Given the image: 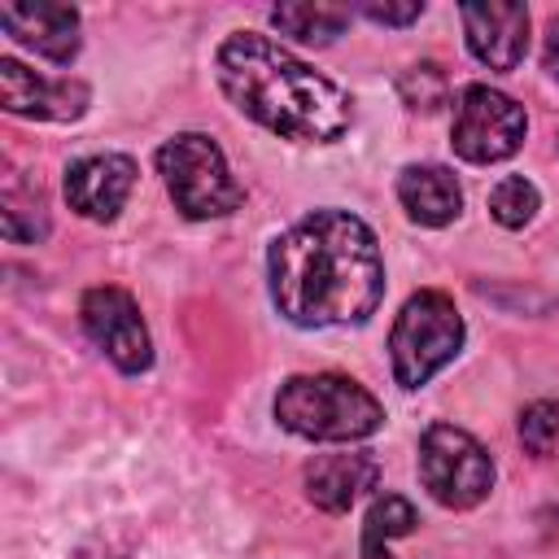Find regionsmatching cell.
<instances>
[{"label":"cell","instance_id":"6da1fadb","mask_svg":"<svg viewBox=\"0 0 559 559\" xmlns=\"http://www.w3.org/2000/svg\"><path fill=\"white\" fill-rule=\"evenodd\" d=\"M271 301L297 328L362 323L384 297L376 231L349 210H314L271 240Z\"/></svg>","mask_w":559,"mask_h":559},{"label":"cell","instance_id":"7a4b0ae2","mask_svg":"<svg viewBox=\"0 0 559 559\" xmlns=\"http://www.w3.org/2000/svg\"><path fill=\"white\" fill-rule=\"evenodd\" d=\"M214 66L227 100L284 140L332 144L354 122L349 96L266 35L236 31L231 39H223Z\"/></svg>","mask_w":559,"mask_h":559},{"label":"cell","instance_id":"3957f363","mask_svg":"<svg viewBox=\"0 0 559 559\" xmlns=\"http://www.w3.org/2000/svg\"><path fill=\"white\" fill-rule=\"evenodd\" d=\"M275 419L306 441H358L384 424L380 402L349 376H293L275 393Z\"/></svg>","mask_w":559,"mask_h":559},{"label":"cell","instance_id":"277c9868","mask_svg":"<svg viewBox=\"0 0 559 559\" xmlns=\"http://www.w3.org/2000/svg\"><path fill=\"white\" fill-rule=\"evenodd\" d=\"M162 183L183 218H223L240 210L245 192L227 170L223 148L201 131H179L157 148Z\"/></svg>","mask_w":559,"mask_h":559},{"label":"cell","instance_id":"5b68a950","mask_svg":"<svg viewBox=\"0 0 559 559\" xmlns=\"http://www.w3.org/2000/svg\"><path fill=\"white\" fill-rule=\"evenodd\" d=\"M459 345H463V314H459V306L445 293H437V288L415 293L402 306V314H397V323L389 332L393 380L402 389L428 384L459 354Z\"/></svg>","mask_w":559,"mask_h":559},{"label":"cell","instance_id":"8992f818","mask_svg":"<svg viewBox=\"0 0 559 559\" xmlns=\"http://www.w3.org/2000/svg\"><path fill=\"white\" fill-rule=\"evenodd\" d=\"M419 476L424 489L454 511L476 507L493 489V463L485 445L454 424H432L419 437Z\"/></svg>","mask_w":559,"mask_h":559},{"label":"cell","instance_id":"52a82bcc","mask_svg":"<svg viewBox=\"0 0 559 559\" xmlns=\"http://www.w3.org/2000/svg\"><path fill=\"white\" fill-rule=\"evenodd\" d=\"M524 131H528L524 109L511 96H502L485 83H472L459 92L450 140H454V153L463 162H476V166L502 162L524 144Z\"/></svg>","mask_w":559,"mask_h":559},{"label":"cell","instance_id":"ba28073f","mask_svg":"<svg viewBox=\"0 0 559 559\" xmlns=\"http://www.w3.org/2000/svg\"><path fill=\"white\" fill-rule=\"evenodd\" d=\"M83 328L87 336L109 354V362L118 371H148L153 362V341H148V328L140 319V306L127 288H114V284H100V288H87L83 293Z\"/></svg>","mask_w":559,"mask_h":559},{"label":"cell","instance_id":"9c48e42d","mask_svg":"<svg viewBox=\"0 0 559 559\" xmlns=\"http://www.w3.org/2000/svg\"><path fill=\"white\" fill-rule=\"evenodd\" d=\"M131 188H135V162L122 153H96L66 170V201L74 214H83L92 223L118 218Z\"/></svg>","mask_w":559,"mask_h":559},{"label":"cell","instance_id":"30bf717a","mask_svg":"<svg viewBox=\"0 0 559 559\" xmlns=\"http://www.w3.org/2000/svg\"><path fill=\"white\" fill-rule=\"evenodd\" d=\"M459 17H463L467 48L476 52V61H485L489 70H515L524 61V52H528V9L524 4H507V0L463 4Z\"/></svg>","mask_w":559,"mask_h":559},{"label":"cell","instance_id":"8fae6325","mask_svg":"<svg viewBox=\"0 0 559 559\" xmlns=\"http://www.w3.org/2000/svg\"><path fill=\"white\" fill-rule=\"evenodd\" d=\"M0 100H4L9 114H22V118L70 122V118H79V114L87 109L92 92H87V83H79V79H57V83H48V79L31 74L22 61L4 57V61H0Z\"/></svg>","mask_w":559,"mask_h":559},{"label":"cell","instance_id":"7c38bea8","mask_svg":"<svg viewBox=\"0 0 559 559\" xmlns=\"http://www.w3.org/2000/svg\"><path fill=\"white\" fill-rule=\"evenodd\" d=\"M0 26L35 48L39 57L66 66L79 52V13L57 0H26V4H0Z\"/></svg>","mask_w":559,"mask_h":559},{"label":"cell","instance_id":"4fadbf2b","mask_svg":"<svg viewBox=\"0 0 559 559\" xmlns=\"http://www.w3.org/2000/svg\"><path fill=\"white\" fill-rule=\"evenodd\" d=\"M376 476H380V467H376V459L367 450H358V454H319L306 467V493H310V502L319 511L341 515V511H349L358 502L362 489L376 485Z\"/></svg>","mask_w":559,"mask_h":559},{"label":"cell","instance_id":"5bb4252c","mask_svg":"<svg viewBox=\"0 0 559 559\" xmlns=\"http://www.w3.org/2000/svg\"><path fill=\"white\" fill-rule=\"evenodd\" d=\"M397 201L419 227H445L463 210V188L445 166H406L397 175Z\"/></svg>","mask_w":559,"mask_h":559},{"label":"cell","instance_id":"9a60e30c","mask_svg":"<svg viewBox=\"0 0 559 559\" xmlns=\"http://www.w3.org/2000/svg\"><path fill=\"white\" fill-rule=\"evenodd\" d=\"M349 22V9L341 4H280L271 9V26L301 39V44H332Z\"/></svg>","mask_w":559,"mask_h":559},{"label":"cell","instance_id":"2e32d148","mask_svg":"<svg viewBox=\"0 0 559 559\" xmlns=\"http://www.w3.org/2000/svg\"><path fill=\"white\" fill-rule=\"evenodd\" d=\"M415 524H419V515L406 498H397V493L376 498L367 511V524H362V559H393L389 542L415 533Z\"/></svg>","mask_w":559,"mask_h":559},{"label":"cell","instance_id":"e0dca14e","mask_svg":"<svg viewBox=\"0 0 559 559\" xmlns=\"http://www.w3.org/2000/svg\"><path fill=\"white\" fill-rule=\"evenodd\" d=\"M537 205H542V197H537V188H533L524 175H507V179H498V188L489 192V214H493L502 227H524V223H533Z\"/></svg>","mask_w":559,"mask_h":559},{"label":"cell","instance_id":"ac0fdd59","mask_svg":"<svg viewBox=\"0 0 559 559\" xmlns=\"http://www.w3.org/2000/svg\"><path fill=\"white\" fill-rule=\"evenodd\" d=\"M397 92H402L406 109H415V114H432V109H441V105H445L450 83H445L441 66L419 61V66H411V70L397 79Z\"/></svg>","mask_w":559,"mask_h":559},{"label":"cell","instance_id":"d6986e66","mask_svg":"<svg viewBox=\"0 0 559 559\" xmlns=\"http://www.w3.org/2000/svg\"><path fill=\"white\" fill-rule=\"evenodd\" d=\"M520 441L533 454H550L559 445V406L555 402H533L520 411Z\"/></svg>","mask_w":559,"mask_h":559},{"label":"cell","instance_id":"ffe728a7","mask_svg":"<svg viewBox=\"0 0 559 559\" xmlns=\"http://www.w3.org/2000/svg\"><path fill=\"white\" fill-rule=\"evenodd\" d=\"M362 13L371 22H384V26H406V22H415L424 13V4L419 0H406V4H362Z\"/></svg>","mask_w":559,"mask_h":559},{"label":"cell","instance_id":"44dd1931","mask_svg":"<svg viewBox=\"0 0 559 559\" xmlns=\"http://www.w3.org/2000/svg\"><path fill=\"white\" fill-rule=\"evenodd\" d=\"M542 61L550 70V79H559V17H550L546 26V44H542Z\"/></svg>","mask_w":559,"mask_h":559}]
</instances>
